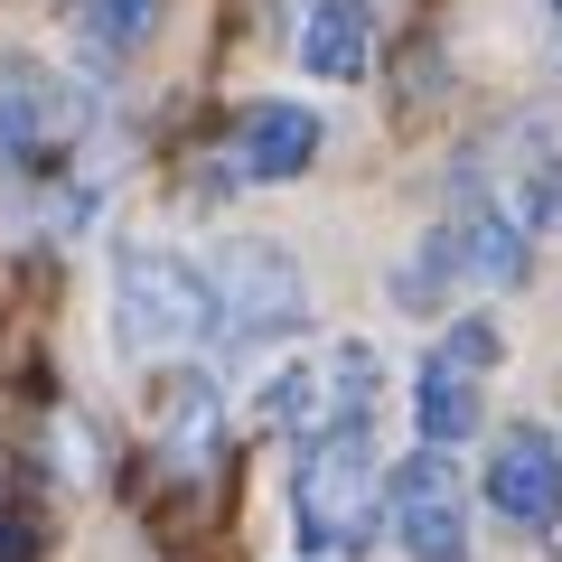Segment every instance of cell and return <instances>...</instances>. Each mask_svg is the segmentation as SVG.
Segmentation results:
<instances>
[{
  "label": "cell",
  "instance_id": "8",
  "mask_svg": "<svg viewBox=\"0 0 562 562\" xmlns=\"http://www.w3.org/2000/svg\"><path fill=\"white\" fill-rule=\"evenodd\" d=\"M366 57H375V20H366V0H310V29H301V66L328 85L366 76Z\"/></svg>",
  "mask_w": 562,
  "mask_h": 562
},
{
  "label": "cell",
  "instance_id": "9",
  "mask_svg": "<svg viewBox=\"0 0 562 562\" xmlns=\"http://www.w3.org/2000/svg\"><path fill=\"white\" fill-rule=\"evenodd\" d=\"M413 413H422V450H450V441H469V431H479V366H460V357H431V366H422V394H413Z\"/></svg>",
  "mask_w": 562,
  "mask_h": 562
},
{
  "label": "cell",
  "instance_id": "10",
  "mask_svg": "<svg viewBox=\"0 0 562 562\" xmlns=\"http://www.w3.org/2000/svg\"><path fill=\"white\" fill-rule=\"evenodd\" d=\"M206 450H216V394H206L198 375H179V384H169V460L198 469Z\"/></svg>",
  "mask_w": 562,
  "mask_h": 562
},
{
  "label": "cell",
  "instance_id": "4",
  "mask_svg": "<svg viewBox=\"0 0 562 562\" xmlns=\"http://www.w3.org/2000/svg\"><path fill=\"white\" fill-rule=\"evenodd\" d=\"M66 132H76V103L57 94V76H47L38 57H10L0 66V169L57 160Z\"/></svg>",
  "mask_w": 562,
  "mask_h": 562
},
{
  "label": "cell",
  "instance_id": "5",
  "mask_svg": "<svg viewBox=\"0 0 562 562\" xmlns=\"http://www.w3.org/2000/svg\"><path fill=\"white\" fill-rule=\"evenodd\" d=\"M487 506H497L506 525H525V535H543V525L562 516V450H553V431L516 422V431L497 441V460H487Z\"/></svg>",
  "mask_w": 562,
  "mask_h": 562
},
{
  "label": "cell",
  "instance_id": "12",
  "mask_svg": "<svg viewBox=\"0 0 562 562\" xmlns=\"http://www.w3.org/2000/svg\"><path fill=\"white\" fill-rule=\"evenodd\" d=\"M0 562H38V525L29 516H0Z\"/></svg>",
  "mask_w": 562,
  "mask_h": 562
},
{
  "label": "cell",
  "instance_id": "1",
  "mask_svg": "<svg viewBox=\"0 0 562 562\" xmlns=\"http://www.w3.org/2000/svg\"><path fill=\"white\" fill-rule=\"evenodd\" d=\"M291 525L310 553H366L375 535V441L366 422H328L291 469Z\"/></svg>",
  "mask_w": 562,
  "mask_h": 562
},
{
  "label": "cell",
  "instance_id": "7",
  "mask_svg": "<svg viewBox=\"0 0 562 562\" xmlns=\"http://www.w3.org/2000/svg\"><path fill=\"white\" fill-rule=\"evenodd\" d=\"M310 150H319V113L310 103H254L235 122V169L244 179H301Z\"/></svg>",
  "mask_w": 562,
  "mask_h": 562
},
{
  "label": "cell",
  "instance_id": "13",
  "mask_svg": "<svg viewBox=\"0 0 562 562\" xmlns=\"http://www.w3.org/2000/svg\"><path fill=\"white\" fill-rule=\"evenodd\" d=\"M553 10H562V0H553Z\"/></svg>",
  "mask_w": 562,
  "mask_h": 562
},
{
  "label": "cell",
  "instance_id": "2",
  "mask_svg": "<svg viewBox=\"0 0 562 562\" xmlns=\"http://www.w3.org/2000/svg\"><path fill=\"white\" fill-rule=\"evenodd\" d=\"M113 328L132 357H169V347L216 328V281L179 254H122L113 272Z\"/></svg>",
  "mask_w": 562,
  "mask_h": 562
},
{
  "label": "cell",
  "instance_id": "6",
  "mask_svg": "<svg viewBox=\"0 0 562 562\" xmlns=\"http://www.w3.org/2000/svg\"><path fill=\"white\" fill-rule=\"evenodd\" d=\"M216 319L235 338H262V328H291L301 319V272L272 254V244H235L216 272Z\"/></svg>",
  "mask_w": 562,
  "mask_h": 562
},
{
  "label": "cell",
  "instance_id": "11",
  "mask_svg": "<svg viewBox=\"0 0 562 562\" xmlns=\"http://www.w3.org/2000/svg\"><path fill=\"white\" fill-rule=\"evenodd\" d=\"M150 10H160V0H94V38H113V47L150 38Z\"/></svg>",
  "mask_w": 562,
  "mask_h": 562
},
{
  "label": "cell",
  "instance_id": "3",
  "mask_svg": "<svg viewBox=\"0 0 562 562\" xmlns=\"http://www.w3.org/2000/svg\"><path fill=\"white\" fill-rule=\"evenodd\" d=\"M394 535H403L413 562H460L469 553V497H460L441 450H422V460L394 469Z\"/></svg>",
  "mask_w": 562,
  "mask_h": 562
}]
</instances>
